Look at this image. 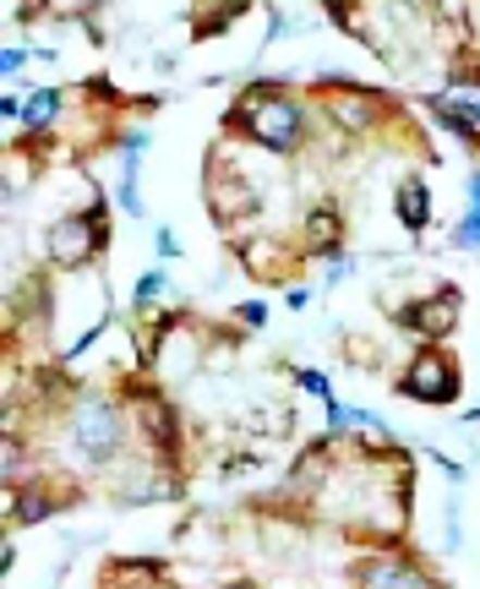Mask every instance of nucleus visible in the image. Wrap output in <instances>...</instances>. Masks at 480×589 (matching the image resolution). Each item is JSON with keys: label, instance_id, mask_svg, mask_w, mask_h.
I'll list each match as a JSON object with an SVG mask.
<instances>
[{"label": "nucleus", "instance_id": "1", "mask_svg": "<svg viewBox=\"0 0 480 589\" xmlns=\"http://www.w3.org/2000/svg\"><path fill=\"white\" fill-rule=\"evenodd\" d=\"M246 132L262 143V148H295L300 143V110L279 94H251L246 99Z\"/></svg>", "mask_w": 480, "mask_h": 589}, {"label": "nucleus", "instance_id": "2", "mask_svg": "<svg viewBox=\"0 0 480 589\" xmlns=\"http://www.w3.org/2000/svg\"><path fill=\"white\" fill-rule=\"evenodd\" d=\"M404 393L420 398V404H447V398L458 393V371H453L436 349H426V355H415V366L404 371Z\"/></svg>", "mask_w": 480, "mask_h": 589}, {"label": "nucleus", "instance_id": "3", "mask_svg": "<svg viewBox=\"0 0 480 589\" xmlns=\"http://www.w3.org/2000/svg\"><path fill=\"white\" fill-rule=\"evenodd\" d=\"M121 442H126V420H121V409H110V404H88L83 420H77V447H83L88 458H110Z\"/></svg>", "mask_w": 480, "mask_h": 589}, {"label": "nucleus", "instance_id": "4", "mask_svg": "<svg viewBox=\"0 0 480 589\" xmlns=\"http://www.w3.org/2000/svg\"><path fill=\"white\" fill-rule=\"evenodd\" d=\"M431 110H436V121H442L447 132L480 137V77H475V83H453L447 94L431 99Z\"/></svg>", "mask_w": 480, "mask_h": 589}, {"label": "nucleus", "instance_id": "5", "mask_svg": "<svg viewBox=\"0 0 480 589\" xmlns=\"http://www.w3.org/2000/svg\"><path fill=\"white\" fill-rule=\"evenodd\" d=\"M94 246H99V224H88V219H61V224L50 230V257H56L61 268L88 262Z\"/></svg>", "mask_w": 480, "mask_h": 589}, {"label": "nucleus", "instance_id": "6", "mask_svg": "<svg viewBox=\"0 0 480 589\" xmlns=\"http://www.w3.org/2000/svg\"><path fill=\"white\" fill-rule=\"evenodd\" d=\"M360 589H431V578L398 556H371L360 567Z\"/></svg>", "mask_w": 480, "mask_h": 589}, {"label": "nucleus", "instance_id": "7", "mask_svg": "<svg viewBox=\"0 0 480 589\" xmlns=\"http://www.w3.org/2000/svg\"><path fill=\"white\" fill-rule=\"evenodd\" d=\"M404 322H409L415 333H426V339H442V333L458 322V295H453V290H442L436 300H420V306H409V311H404Z\"/></svg>", "mask_w": 480, "mask_h": 589}, {"label": "nucleus", "instance_id": "8", "mask_svg": "<svg viewBox=\"0 0 480 589\" xmlns=\"http://www.w3.org/2000/svg\"><path fill=\"white\" fill-rule=\"evenodd\" d=\"M398 219H404L409 230H420V224L431 219V208H426V186H420V181H404V186H398Z\"/></svg>", "mask_w": 480, "mask_h": 589}, {"label": "nucleus", "instance_id": "9", "mask_svg": "<svg viewBox=\"0 0 480 589\" xmlns=\"http://www.w3.org/2000/svg\"><path fill=\"white\" fill-rule=\"evenodd\" d=\"M333 241H339V213H333V208L311 213V219H306V246H311V251H333Z\"/></svg>", "mask_w": 480, "mask_h": 589}, {"label": "nucleus", "instance_id": "10", "mask_svg": "<svg viewBox=\"0 0 480 589\" xmlns=\"http://www.w3.org/2000/svg\"><path fill=\"white\" fill-rule=\"evenodd\" d=\"M56 110H61V99H56V94H34V99H28V126H50V121H56Z\"/></svg>", "mask_w": 480, "mask_h": 589}, {"label": "nucleus", "instance_id": "11", "mask_svg": "<svg viewBox=\"0 0 480 589\" xmlns=\"http://www.w3.org/2000/svg\"><path fill=\"white\" fill-rule=\"evenodd\" d=\"M453 241H458V251H480V208L458 224V235H453Z\"/></svg>", "mask_w": 480, "mask_h": 589}]
</instances>
